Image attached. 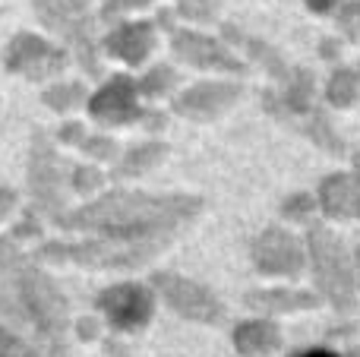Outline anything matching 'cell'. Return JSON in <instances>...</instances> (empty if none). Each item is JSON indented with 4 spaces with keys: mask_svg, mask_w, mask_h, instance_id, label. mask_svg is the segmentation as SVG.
<instances>
[{
    "mask_svg": "<svg viewBox=\"0 0 360 357\" xmlns=\"http://www.w3.org/2000/svg\"><path fill=\"white\" fill-rule=\"evenodd\" d=\"M199 209L193 196H143V193H117L108 196L95 209L79 215V221L95 228H108L114 234H149L174 228L177 221L190 219Z\"/></svg>",
    "mask_w": 360,
    "mask_h": 357,
    "instance_id": "cell-1",
    "label": "cell"
},
{
    "mask_svg": "<svg viewBox=\"0 0 360 357\" xmlns=\"http://www.w3.org/2000/svg\"><path fill=\"white\" fill-rule=\"evenodd\" d=\"M310 257H313V272H316V282L323 288V294L335 307L348 310L354 304V275H351V266L342 244L323 225L310 228Z\"/></svg>",
    "mask_w": 360,
    "mask_h": 357,
    "instance_id": "cell-2",
    "label": "cell"
},
{
    "mask_svg": "<svg viewBox=\"0 0 360 357\" xmlns=\"http://www.w3.org/2000/svg\"><path fill=\"white\" fill-rule=\"evenodd\" d=\"M253 263L272 275H297L304 269V250L288 231L272 228L253 240Z\"/></svg>",
    "mask_w": 360,
    "mask_h": 357,
    "instance_id": "cell-3",
    "label": "cell"
},
{
    "mask_svg": "<svg viewBox=\"0 0 360 357\" xmlns=\"http://www.w3.org/2000/svg\"><path fill=\"white\" fill-rule=\"evenodd\" d=\"M158 285H162L165 297H168V304L177 313L190 316V320H199V323L221 320V304H218V297L209 294L202 285L186 282V278H174V275H162Z\"/></svg>",
    "mask_w": 360,
    "mask_h": 357,
    "instance_id": "cell-4",
    "label": "cell"
},
{
    "mask_svg": "<svg viewBox=\"0 0 360 357\" xmlns=\"http://www.w3.org/2000/svg\"><path fill=\"white\" fill-rule=\"evenodd\" d=\"M105 313L111 316L114 326L120 329H136L149 320L152 313V297L143 288H114L111 294H105L101 301Z\"/></svg>",
    "mask_w": 360,
    "mask_h": 357,
    "instance_id": "cell-5",
    "label": "cell"
},
{
    "mask_svg": "<svg viewBox=\"0 0 360 357\" xmlns=\"http://www.w3.org/2000/svg\"><path fill=\"white\" fill-rule=\"evenodd\" d=\"M278 345H281V335L272 323L253 320V323L237 326V332H234V348L243 357H269L272 351H278Z\"/></svg>",
    "mask_w": 360,
    "mask_h": 357,
    "instance_id": "cell-6",
    "label": "cell"
},
{
    "mask_svg": "<svg viewBox=\"0 0 360 357\" xmlns=\"http://www.w3.org/2000/svg\"><path fill=\"white\" fill-rule=\"evenodd\" d=\"M234 98H240V89L228 86V82H215V86H199L190 95H184L180 101V111L190 114H215L221 108H228Z\"/></svg>",
    "mask_w": 360,
    "mask_h": 357,
    "instance_id": "cell-7",
    "label": "cell"
},
{
    "mask_svg": "<svg viewBox=\"0 0 360 357\" xmlns=\"http://www.w3.org/2000/svg\"><path fill=\"white\" fill-rule=\"evenodd\" d=\"M177 48L184 57H190L193 63H202V67H221V70H240V63L221 48V44L209 41V38L199 35H177Z\"/></svg>",
    "mask_w": 360,
    "mask_h": 357,
    "instance_id": "cell-8",
    "label": "cell"
},
{
    "mask_svg": "<svg viewBox=\"0 0 360 357\" xmlns=\"http://www.w3.org/2000/svg\"><path fill=\"white\" fill-rule=\"evenodd\" d=\"M319 202L329 215L335 219H348L357 206V187L351 177L345 174H335V177H326L323 187H319Z\"/></svg>",
    "mask_w": 360,
    "mask_h": 357,
    "instance_id": "cell-9",
    "label": "cell"
},
{
    "mask_svg": "<svg viewBox=\"0 0 360 357\" xmlns=\"http://www.w3.org/2000/svg\"><path fill=\"white\" fill-rule=\"evenodd\" d=\"M247 304L256 310H269V313H281V310H304L313 307V297L304 291H253L247 294Z\"/></svg>",
    "mask_w": 360,
    "mask_h": 357,
    "instance_id": "cell-10",
    "label": "cell"
},
{
    "mask_svg": "<svg viewBox=\"0 0 360 357\" xmlns=\"http://www.w3.org/2000/svg\"><path fill=\"white\" fill-rule=\"evenodd\" d=\"M329 98L335 105H351L357 98V76L351 70H338L332 76V86H329Z\"/></svg>",
    "mask_w": 360,
    "mask_h": 357,
    "instance_id": "cell-11",
    "label": "cell"
},
{
    "mask_svg": "<svg viewBox=\"0 0 360 357\" xmlns=\"http://www.w3.org/2000/svg\"><path fill=\"white\" fill-rule=\"evenodd\" d=\"M294 357H338V354L335 351H326V348H313V351H300Z\"/></svg>",
    "mask_w": 360,
    "mask_h": 357,
    "instance_id": "cell-12",
    "label": "cell"
},
{
    "mask_svg": "<svg viewBox=\"0 0 360 357\" xmlns=\"http://www.w3.org/2000/svg\"><path fill=\"white\" fill-rule=\"evenodd\" d=\"M332 4H335V0H307V6H310V10H316V13H326Z\"/></svg>",
    "mask_w": 360,
    "mask_h": 357,
    "instance_id": "cell-13",
    "label": "cell"
},
{
    "mask_svg": "<svg viewBox=\"0 0 360 357\" xmlns=\"http://www.w3.org/2000/svg\"><path fill=\"white\" fill-rule=\"evenodd\" d=\"M357 171H360V162H357ZM357 206H360V181H357Z\"/></svg>",
    "mask_w": 360,
    "mask_h": 357,
    "instance_id": "cell-14",
    "label": "cell"
},
{
    "mask_svg": "<svg viewBox=\"0 0 360 357\" xmlns=\"http://www.w3.org/2000/svg\"><path fill=\"white\" fill-rule=\"evenodd\" d=\"M357 257H360V253H357ZM357 263H360V259H357Z\"/></svg>",
    "mask_w": 360,
    "mask_h": 357,
    "instance_id": "cell-15",
    "label": "cell"
}]
</instances>
